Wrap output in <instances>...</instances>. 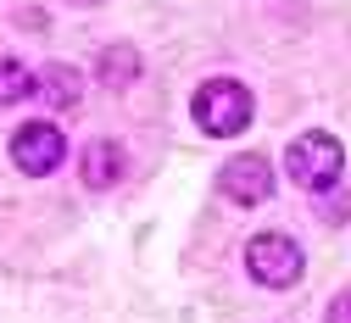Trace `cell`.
Here are the masks:
<instances>
[{
	"label": "cell",
	"instance_id": "obj_1",
	"mask_svg": "<svg viewBox=\"0 0 351 323\" xmlns=\"http://www.w3.org/2000/svg\"><path fill=\"white\" fill-rule=\"evenodd\" d=\"M256 101H251V89L240 78H206L195 89V101H190V117L201 134H212V140H229V134H240L251 123Z\"/></svg>",
	"mask_w": 351,
	"mask_h": 323
},
{
	"label": "cell",
	"instance_id": "obj_2",
	"mask_svg": "<svg viewBox=\"0 0 351 323\" xmlns=\"http://www.w3.org/2000/svg\"><path fill=\"white\" fill-rule=\"evenodd\" d=\"M285 173L301 184V190L329 195L335 184H340V173H346V151H340L335 134L313 128V134H301V140H290V151H285Z\"/></svg>",
	"mask_w": 351,
	"mask_h": 323
},
{
	"label": "cell",
	"instance_id": "obj_3",
	"mask_svg": "<svg viewBox=\"0 0 351 323\" xmlns=\"http://www.w3.org/2000/svg\"><path fill=\"white\" fill-rule=\"evenodd\" d=\"M62 156H67V134L56 128V123H23V128H12V167L17 173H28V178H45V173H56L62 167Z\"/></svg>",
	"mask_w": 351,
	"mask_h": 323
},
{
	"label": "cell",
	"instance_id": "obj_4",
	"mask_svg": "<svg viewBox=\"0 0 351 323\" xmlns=\"http://www.w3.org/2000/svg\"><path fill=\"white\" fill-rule=\"evenodd\" d=\"M245 267H251V279L256 285H268V290H290L301 279V246L290 235H256L245 246Z\"/></svg>",
	"mask_w": 351,
	"mask_h": 323
},
{
	"label": "cell",
	"instance_id": "obj_5",
	"mask_svg": "<svg viewBox=\"0 0 351 323\" xmlns=\"http://www.w3.org/2000/svg\"><path fill=\"white\" fill-rule=\"evenodd\" d=\"M217 190H223L234 206H262L274 195V162L262 151H240L217 167Z\"/></svg>",
	"mask_w": 351,
	"mask_h": 323
},
{
	"label": "cell",
	"instance_id": "obj_6",
	"mask_svg": "<svg viewBox=\"0 0 351 323\" xmlns=\"http://www.w3.org/2000/svg\"><path fill=\"white\" fill-rule=\"evenodd\" d=\"M123 167H128V156H123L117 140H95L90 151H84V184H90V190H112V184L123 178Z\"/></svg>",
	"mask_w": 351,
	"mask_h": 323
},
{
	"label": "cell",
	"instance_id": "obj_7",
	"mask_svg": "<svg viewBox=\"0 0 351 323\" xmlns=\"http://www.w3.org/2000/svg\"><path fill=\"white\" fill-rule=\"evenodd\" d=\"M78 73L67 67V62H51L45 73H39V101H45L51 112H67V106H78Z\"/></svg>",
	"mask_w": 351,
	"mask_h": 323
},
{
	"label": "cell",
	"instance_id": "obj_8",
	"mask_svg": "<svg viewBox=\"0 0 351 323\" xmlns=\"http://www.w3.org/2000/svg\"><path fill=\"white\" fill-rule=\"evenodd\" d=\"M140 78V51L134 45H106L101 51V84L106 89H128Z\"/></svg>",
	"mask_w": 351,
	"mask_h": 323
},
{
	"label": "cell",
	"instance_id": "obj_9",
	"mask_svg": "<svg viewBox=\"0 0 351 323\" xmlns=\"http://www.w3.org/2000/svg\"><path fill=\"white\" fill-rule=\"evenodd\" d=\"M23 95H39V73H28V67L12 62V56H0V106H12V101H23Z\"/></svg>",
	"mask_w": 351,
	"mask_h": 323
},
{
	"label": "cell",
	"instance_id": "obj_10",
	"mask_svg": "<svg viewBox=\"0 0 351 323\" xmlns=\"http://www.w3.org/2000/svg\"><path fill=\"white\" fill-rule=\"evenodd\" d=\"M329 323H351V285H346V290L329 301Z\"/></svg>",
	"mask_w": 351,
	"mask_h": 323
},
{
	"label": "cell",
	"instance_id": "obj_11",
	"mask_svg": "<svg viewBox=\"0 0 351 323\" xmlns=\"http://www.w3.org/2000/svg\"><path fill=\"white\" fill-rule=\"evenodd\" d=\"M324 217H351V195H329L324 201Z\"/></svg>",
	"mask_w": 351,
	"mask_h": 323
}]
</instances>
